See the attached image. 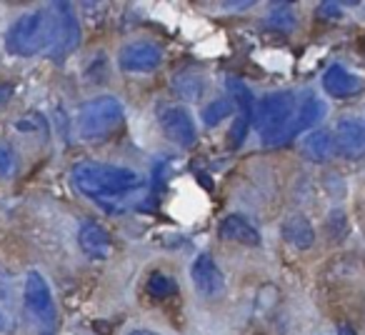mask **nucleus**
Masks as SVG:
<instances>
[{
  "label": "nucleus",
  "instance_id": "obj_30",
  "mask_svg": "<svg viewBox=\"0 0 365 335\" xmlns=\"http://www.w3.org/2000/svg\"><path fill=\"white\" fill-rule=\"evenodd\" d=\"M8 328V318L3 315V310H0V330H6Z\"/></svg>",
  "mask_w": 365,
  "mask_h": 335
},
{
  "label": "nucleus",
  "instance_id": "obj_13",
  "mask_svg": "<svg viewBox=\"0 0 365 335\" xmlns=\"http://www.w3.org/2000/svg\"><path fill=\"white\" fill-rule=\"evenodd\" d=\"M325 113H328V105H325L323 98L315 96V93H305L303 103L295 108V118H293L295 135H298L300 130H308V128L318 125V123L325 118Z\"/></svg>",
  "mask_w": 365,
  "mask_h": 335
},
{
  "label": "nucleus",
  "instance_id": "obj_18",
  "mask_svg": "<svg viewBox=\"0 0 365 335\" xmlns=\"http://www.w3.org/2000/svg\"><path fill=\"white\" fill-rule=\"evenodd\" d=\"M173 91H175L182 100L193 103V100H198V98L203 96L205 81L198 76V73L185 71V73H180V76H175V81H173Z\"/></svg>",
  "mask_w": 365,
  "mask_h": 335
},
{
  "label": "nucleus",
  "instance_id": "obj_4",
  "mask_svg": "<svg viewBox=\"0 0 365 335\" xmlns=\"http://www.w3.org/2000/svg\"><path fill=\"white\" fill-rule=\"evenodd\" d=\"M51 46V11L23 13L8 33V51L16 56H36Z\"/></svg>",
  "mask_w": 365,
  "mask_h": 335
},
{
  "label": "nucleus",
  "instance_id": "obj_25",
  "mask_svg": "<svg viewBox=\"0 0 365 335\" xmlns=\"http://www.w3.org/2000/svg\"><path fill=\"white\" fill-rule=\"evenodd\" d=\"M320 16L323 18H340L343 16V13H340V6L338 3H323V6H320Z\"/></svg>",
  "mask_w": 365,
  "mask_h": 335
},
{
  "label": "nucleus",
  "instance_id": "obj_22",
  "mask_svg": "<svg viewBox=\"0 0 365 335\" xmlns=\"http://www.w3.org/2000/svg\"><path fill=\"white\" fill-rule=\"evenodd\" d=\"M18 170V155L11 145L0 143V178H11Z\"/></svg>",
  "mask_w": 365,
  "mask_h": 335
},
{
  "label": "nucleus",
  "instance_id": "obj_16",
  "mask_svg": "<svg viewBox=\"0 0 365 335\" xmlns=\"http://www.w3.org/2000/svg\"><path fill=\"white\" fill-rule=\"evenodd\" d=\"M303 153L305 158H310L313 163H325L333 158L335 153V143H333V135L328 130H313L308 133L303 143Z\"/></svg>",
  "mask_w": 365,
  "mask_h": 335
},
{
  "label": "nucleus",
  "instance_id": "obj_17",
  "mask_svg": "<svg viewBox=\"0 0 365 335\" xmlns=\"http://www.w3.org/2000/svg\"><path fill=\"white\" fill-rule=\"evenodd\" d=\"M225 88H228L230 93V103H233L235 113H238L240 118H245V120L253 123V96H250L248 86H245L240 78H225Z\"/></svg>",
  "mask_w": 365,
  "mask_h": 335
},
{
  "label": "nucleus",
  "instance_id": "obj_2",
  "mask_svg": "<svg viewBox=\"0 0 365 335\" xmlns=\"http://www.w3.org/2000/svg\"><path fill=\"white\" fill-rule=\"evenodd\" d=\"M23 305H26V315L31 320L36 335H56L58 325V310L56 300H53L51 285L38 270H31L26 275V285H23Z\"/></svg>",
  "mask_w": 365,
  "mask_h": 335
},
{
  "label": "nucleus",
  "instance_id": "obj_12",
  "mask_svg": "<svg viewBox=\"0 0 365 335\" xmlns=\"http://www.w3.org/2000/svg\"><path fill=\"white\" fill-rule=\"evenodd\" d=\"M323 88L333 98H348V96H358L363 91V81L355 73L345 71L343 66H330L323 73Z\"/></svg>",
  "mask_w": 365,
  "mask_h": 335
},
{
  "label": "nucleus",
  "instance_id": "obj_28",
  "mask_svg": "<svg viewBox=\"0 0 365 335\" xmlns=\"http://www.w3.org/2000/svg\"><path fill=\"white\" fill-rule=\"evenodd\" d=\"M338 335H355V330L350 328V325H343V328L338 330Z\"/></svg>",
  "mask_w": 365,
  "mask_h": 335
},
{
  "label": "nucleus",
  "instance_id": "obj_1",
  "mask_svg": "<svg viewBox=\"0 0 365 335\" xmlns=\"http://www.w3.org/2000/svg\"><path fill=\"white\" fill-rule=\"evenodd\" d=\"M73 183H76V188L83 195L93 198L96 203H101L103 208H108L113 213L115 200L123 198L125 193H133V190L140 188L143 178L135 170H130V168L83 160L73 168Z\"/></svg>",
  "mask_w": 365,
  "mask_h": 335
},
{
  "label": "nucleus",
  "instance_id": "obj_19",
  "mask_svg": "<svg viewBox=\"0 0 365 335\" xmlns=\"http://www.w3.org/2000/svg\"><path fill=\"white\" fill-rule=\"evenodd\" d=\"M145 288H148V295H153V298H158V300L170 298V295L178 293L175 278H173V275H168V273H160V270H158V273H153L150 278H148Z\"/></svg>",
  "mask_w": 365,
  "mask_h": 335
},
{
  "label": "nucleus",
  "instance_id": "obj_10",
  "mask_svg": "<svg viewBox=\"0 0 365 335\" xmlns=\"http://www.w3.org/2000/svg\"><path fill=\"white\" fill-rule=\"evenodd\" d=\"M190 275H193V283L195 288H198V293L203 295V298L208 300H215L223 295L225 290V278L223 273L218 270V265H215V260L210 258L208 253L198 255L193 263V268H190Z\"/></svg>",
  "mask_w": 365,
  "mask_h": 335
},
{
  "label": "nucleus",
  "instance_id": "obj_9",
  "mask_svg": "<svg viewBox=\"0 0 365 335\" xmlns=\"http://www.w3.org/2000/svg\"><path fill=\"white\" fill-rule=\"evenodd\" d=\"M335 150L348 160L365 155V123L358 118H343L335 125Z\"/></svg>",
  "mask_w": 365,
  "mask_h": 335
},
{
  "label": "nucleus",
  "instance_id": "obj_5",
  "mask_svg": "<svg viewBox=\"0 0 365 335\" xmlns=\"http://www.w3.org/2000/svg\"><path fill=\"white\" fill-rule=\"evenodd\" d=\"M81 43V26L73 13L71 3H53L51 6V58L63 61L68 58Z\"/></svg>",
  "mask_w": 365,
  "mask_h": 335
},
{
  "label": "nucleus",
  "instance_id": "obj_15",
  "mask_svg": "<svg viewBox=\"0 0 365 335\" xmlns=\"http://www.w3.org/2000/svg\"><path fill=\"white\" fill-rule=\"evenodd\" d=\"M283 238L288 240L293 248L308 250L315 240L313 225H310V220L303 218V215H290V218L283 223Z\"/></svg>",
  "mask_w": 365,
  "mask_h": 335
},
{
  "label": "nucleus",
  "instance_id": "obj_21",
  "mask_svg": "<svg viewBox=\"0 0 365 335\" xmlns=\"http://www.w3.org/2000/svg\"><path fill=\"white\" fill-rule=\"evenodd\" d=\"M268 26L275 28V31H280V33H290L295 26H298V21H295V11L290 6H275L268 16Z\"/></svg>",
  "mask_w": 365,
  "mask_h": 335
},
{
  "label": "nucleus",
  "instance_id": "obj_20",
  "mask_svg": "<svg viewBox=\"0 0 365 335\" xmlns=\"http://www.w3.org/2000/svg\"><path fill=\"white\" fill-rule=\"evenodd\" d=\"M233 110H235V108H233V103H230V98H218V100H213V103H208V105H205L203 123L208 128H213V125H218V123H223Z\"/></svg>",
  "mask_w": 365,
  "mask_h": 335
},
{
  "label": "nucleus",
  "instance_id": "obj_6",
  "mask_svg": "<svg viewBox=\"0 0 365 335\" xmlns=\"http://www.w3.org/2000/svg\"><path fill=\"white\" fill-rule=\"evenodd\" d=\"M293 113H295V96L290 91H278L265 96L255 105L253 123L260 133H268L293 120Z\"/></svg>",
  "mask_w": 365,
  "mask_h": 335
},
{
  "label": "nucleus",
  "instance_id": "obj_14",
  "mask_svg": "<svg viewBox=\"0 0 365 335\" xmlns=\"http://www.w3.org/2000/svg\"><path fill=\"white\" fill-rule=\"evenodd\" d=\"M220 238L223 240H233L240 245H258L260 235L253 228V223L243 218V215H228V218L220 220Z\"/></svg>",
  "mask_w": 365,
  "mask_h": 335
},
{
  "label": "nucleus",
  "instance_id": "obj_29",
  "mask_svg": "<svg viewBox=\"0 0 365 335\" xmlns=\"http://www.w3.org/2000/svg\"><path fill=\"white\" fill-rule=\"evenodd\" d=\"M130 335H160V333H155V330H133Z\"/></svg>",
  "mask_w": 365,
  "mask_h": 335
},
{
  "label": "nucleus",
  "instance_id": "obj_8",
  "mask_svg": "<svg viewBox=\"0 0 365 335\" xmlns=\"http://www.w3.org/2000/svg\"><path fill=\"white\" fill-rule=\"evenodd\" d=\"M160 58H163V53L155 43L135 41V43H128V46L120 51L118 66H120V71H125V73H148V71H155V68L160 66Z\"/></svg>",
  "mask_w": 365,
  "mask_h": 335
},
{
  "label": "nucleus",
  "instance_id": "obj_27",
  "mask_svg": "<svg viewBox=\"0 0 365 335\" xmlns=\"http://www.w3.org/2000/svg\"><path fill=\"white\" fill-rule=\"evenodd\" d=\"M253 6V0H248V3H223V8H250Z\"/></svg>",
  "mask_w": 365,
  "mask_h": 335
},
{
  "label": "nucleus",
  "instance_id": "obj_3",
  "mask_svg": "<svg viewBox=\"0 0 365 335\" xmlns=\"http://www.w3.org/2000/svg\"><path fill=\"white\" fill-rule=\"evenodd\" d=\"M125 118V108L115 96H98L78 113V135L83 140H101L110 135Z\"/></svg>",
  "mask_w": 365,
  "mask_h": 335
},
{
  "label": "nucleus",
  "instance_id": "obj_24",
  "mask_svg": "<svg viewBox=\"0 0 365 335\" xmlns=\"http://www.w3.org/2000/svg\"><path fill=\"white\" fill-rule=\"evenodd\" d=\"M325 225H328V228L333 230L335 238H343L345 230H348V220H345L343 210H333V215H330L328 223H325Z\"/></svg>",
  "mask_w": 365,
  "mask_h": 335
},
{
  "label": "nucleus",
  "instance_id": "obj_23",
  "mask_svg": "<svg viewBox=\"0 0 365 335\" xmlns=\"http://www.w3.org/2000/svg\"><path fill=\"white\" fill-rule=\"evenodd\" d=\"M248 128H250V120L235 115V123H233V128H230V145H233V148L243 145L245 135H248Z\"/></svg>",
  "mask_w": 365,
  "mask_h": 335
},
{
  "label": "nucleus",
  "instance_id": "obj_26",
  "mask_svg": "<svg viewBox=\"0 0 365 335\" xmlns=\"http://www.w3.org/2000/svg\"><path fill=\"white\" fill-rule=\"evenodd\" d=\"M11 96H13V86H8V83H3V86H0V105H3V103L11 100Z\"/></svg>",
  "mask_w": 365,
  "mask_h": 335
},
{
  "label": "nucleus",
  "instance_id": "obj_11",
  "mask_svg": "<svg viewBox=\"0 0 365 335\" xmlns=\"http://www.w3.org/2000/svg\"><path fill=\"white\" fill-rule=\"evenodd\" d=\"M78 243H81L83 253L93 260H106L113 253V243L108 230L96 220H83L81 230H78Z\"/></svg>",
  "mask_w": 365,
  "mask_h": 335
},
{
  "label": "nucleus",
  "instance_id": "obj_7",
  "mask_svg": "<svg viewBox=\"0 0 365 335\" xmlns=\"http://www.w3.org/2000/svg\"><path fill=\"white\" fill-rule=\"evenodd\" d=\"M158 120H160V128L173 143H178L180 148H188L195 143L198 133H195V120L185 108L180 105H168L158 113Z\"/></svg>",
  "mask_w": 365,
  "mask_h": 335
}]
</instances>
